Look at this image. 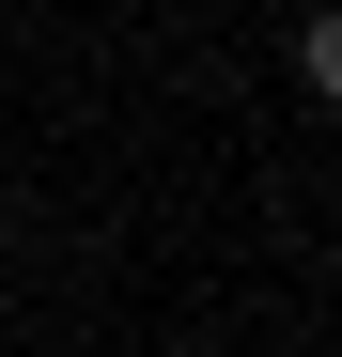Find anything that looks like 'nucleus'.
<instances>
[{
	"mask_svg": "<svg viewBox=\"0 0 342 357\" xmlns=\"http://www.w3.org/2000/svg\"><path fill=\"white\" fill-rule=\"evenodd\" d=\"M296 78L342 109V0H311V31H296Z\"/></svg>",
	"mask_w": 342,
	"mask_h": 357,
	"instance_id": "1",
	"label": "nucleus"
}]
</instances>
